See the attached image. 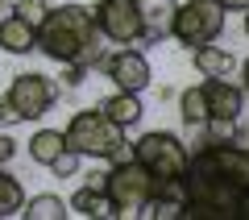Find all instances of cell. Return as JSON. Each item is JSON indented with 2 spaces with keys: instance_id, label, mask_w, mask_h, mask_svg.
<instances>
[{
  "instance_id": "4",
  "label": "cell",
  "mask_w": 249,
  "mask_h": 220,
  "mask_svg": "<svg viewBox=\"0 0 249 220\" xmlns=\"http://www.w3.org/2000/svg\"><path fill=\"white\" fill-rule=\"evenodd\" d=\"M108 200H112V212L116 216H142V208L150 203V195L158 191V179L142 166L137 158L129 162H116L108 170Z\"/></svg>"
},
{
  "instance_id": "13",
  "label": "cell",
  "mask_w": 249,
  "mask_h": 220,
  "mask_svg": "<svg viewBox=\"0 0 249 220\" xmlns=\"http://www.w3.org/2000/svg\"><path fill=\"white\" fill-rule=\"evenodd\" d=\"M237 67V58H232L224 46H199L196 50V71L204 75V79H229V71Z\"/></svg>"
},
{
  "instance_id": "9",
  "label": "cell",
  "mask_w": 249,
  "mask_h": 220,
  "mask_svg": "<svg viewBox=\"0 0 249 220\" xmlns=\"http://www.w3.org/2000/svg\"><path fill=\"white\" fill-rule=\"evenodd\" d=\"M204 96H208V121H237L241 116V104H245V88L229 79H208L204 83Z\"/></svg>"
},
{
  "instance_id": "11",
  "label": "cell",
  "mask_w": 249,
  "mask_h": 220,
  "mask_svg": "<svg viewBox=\"0 0 249 220\" xmlns=\"http://www.w3.org/2000/svg\"><path fill=\"white\" fill-rule=\"evenodd\" d=\"M0 50H9V54H29L37 50V29L29 25L25 17H4L0 21Z\"/></svg>"
},
{
  "instance_id": "5",
  "label": "cell",
  "mask_w": 249,
  "mask_h": 220,
  "mask_svg": "<svg viewBox=\"0 0 249 220\" xmlns=\"http://www.w3.org/2000/svg\"><path fill=\"white\" fill-rule=\"evenodd\" d=\"M224 17H229V9H224L220 0H187V4H178L170 34L183 46H196L199 50V46L216 42L224 34Z\"/></svg>"
},
{
  "instance_id": "16",
  "label": "cell",
  "mask_w": 249,
  "mask_h": 220,
  "mask_svg": "<svg viewBox=\"0 0 249 220\" xmlns=\"http://www.w3.org/2000/svg\"><path fill=\"white\" fill-rule=\"evenodd\" d=\"M178 116H183L187 129H204L208 125V96H204V83L199 88H187L178 96Z\"/></svg>"
},
{
  "instance_id": "1",
  "label": "cell",
  "mask_w": 249,
  "mask_h": 220,
  "mask_svg": "<svg viewBox=\"0 0 249 220\" xmlns=\"http://www.w3.org/2000/svg\"><path fill=\"white\" fill-rule=\"evenodd\" d=\"M37 50L54 62H88L100 67V25L96 13L88 4H58L46 13V21L37 25Z\"/></svg>"
},
{
  "instance_id": "21",
  "label": "cell",
  "mask_w": 249,
  "mask_h": 220,
  "mask_svg": "<svg viewBox=\"0 0 249 220\" xmlns=\"http://www.w3.org/2000/svg\"><path fill=\"white\" fill-rule=\"evenodd\" d=\"M204 129H208V141H232V133H237V121H216V116H212Z\"/></svg>"
},
{
  "instance_id": "19",
  "label": "cell",
  "mask_w": 249,
  "mask_h": 220,
  "mask_svg": "<svg viewBox=\"0 0 249 220\" xmlns=\"http://www.w3.org/2000/svg\"><path fill=\"white\" fill-rule=\"evenodd\" d=\"M46 13H50V0H21V4H17V17H25L34 29L46 21Z\"/></svg>"
},
{
  "instance_id": "23",
  "label": "cell",
  "mask_w": 249,
  "mask_h": 220,
  "mask_svg": "<svg viewBox=\"0 0 249 220\" xmlns=\"http://www.w3.org/2000/svg\"><path fill=\"white\" fill-rule=\"evenodd\" d=\"M21 121H25V116H21L17 108H13V100L4 96V100H0V125H4V129H13V125H21Z\"/></svg>"
},
{
  "instance_id": "3",
  "label": "cell",
  "mask_w": 249,
  "mask_h": 220,
  "mask_svg": "<svg viewBox=\"0 0 249 220\" xmlns=\"http://www.w3.org/2000/svg\"><path fill=\"white\" fill-rule=\"evenodd\" d=\"M133 154L158 183L162 179H187V170H191V150L183 146V137H175V133H166V129L142 133V137L133 141Z\"/></svg>"
},
{
  "instance_id": "27",
  "label": "cell",
  "mask_w": 249,
  "mask_h": 220,
  "mask_svg": "<svg viewBox=\"0 0 249 220\" xmlns=\"http://www.w3.org/2000/svg\"><path fill=\"white\" fill-rule=\"evenodd\" d=\"M220 4H224L229 13H245V9H249V0H220Z\"/></svg>"
},
{
  "instance_id": "22",
  "label": "cell",
  "mask_w": 249,
  "mask_h": 220,
  "mask_svg": "<svg viewBox=\"0 0 249 220\" xmlns=\"http://www.w3.org/2000/svg\"><path fill=\"white\" fill-rule=\"evenodd\" d=\"M88 62H62V83H67V88H79L83 79H88Z\"/></svg>"
},
{
  "instance_id": "24",
  "label": "cell",
  "mask_w": 249,
  "mask_h": 220,
  "mask_svg": "<svg viewBox=\"0 0 249 220\" xmlns=\"http://www.w3.org/2000/svg\"><path fill=\"white\" fill-rule=\"evenodd\" d=\"M13 154H17V141H13L9 133H0V166H4V162H9Z\"/></svg>"
},
{
  "instance_id": "29",
  "label": "cell",
  "mask_w": 249,
  "mask_h": 220,
  "mask_svg": "<svg viewBox=\"0 0 249 220\" xmlns=\"http://www.w3.org/2000/svg\"><path fill=\"white\" fill-rule=\"evenodd\" d=\"M241 79H245V92H249V58L241 62Z\"/></svg>"
},
{
  "instance_id": "20",
  "label": "cell",
  "mask_w": 249,
  "mask_h": 220,
  "mask_svg": "<svg viewBox=\"0 0 249 220\" xmlns=\"http://www.w3.org/2000/svg\"><path fill=\"white\" fill-rule=\"evenodd\" d=\"M50 170H54V175H58V179H71L75 170H79V154H75V150H62L58 158L50 162Z\"/></svg>"
},
{
  "instance_id": "18",
  "label": "cell",
  "mask_w": 249,
  "mask_h": 220,
  "mask_svg": "<svg viewBox=\"0 0 249 220\" xmlns=\"http://www.w3.org/2000/svg\"><path fill=\"white\" fill-rule=\"evenodd\" d=\"M25 208V187H21L17 175L0 170V216H17Z\"/></svg>"
},
{
  "instance_id": "30",
  "label": "cell",
  "mask_w": 249,
  "mask_h": 220,
  "mask_svg": "<svg viewBox=\"0 0 249 220\" xmlns=\"http://www.w3.org/2000/svg\"><path fill=\"white\" fill-rule=\"evenodd\" d=\"M245 34H249V9H245Z\"/></svg>"
},
{
  "instance_id": "28",
  "label": "cell",
  "mask_w": 249,
  "mask_h": 220,
  "mask_svg": "<svg viewBox=\"0 0 249 220\" xmlns=\"http://www.w3.org/2000/svg\"><path fill=\"white\" fill-rule=\"evenodd\" d=\"M232 146H241V150H249V129H237V133H232Z\"/></svg>"
},
{
  "instance_id": "10",
  "label": "cell",
  "mask_w": 249,
  "mask_h": 220,
  "mask_svg": "<svg viewBox=\"0 0 249 220\" xmlns=\"http://www.w3.org/2000/svg\"><path fill=\"white\" fill-rule=\"evenodd\" d=\"M137 4H142V17H145V37L142 42H162V37H170L175 13H178L175 0H137Z\"/></svg>"
},
{
  "instance_id": "25",
  "label": "cell",
  "mask_w": 249,
  "mask_h": 220,
  "mask_svg": "<svg viewBox=\"0 0 249 220\" xmlns=\"http://www.w3.org/2000/svg\"><path fill=\"white\" fill-rule=\"evenodd\" d=\"M88 187H96V191H104L108 187V170H96V175H91V183Z\"/></svg>"
},
{
  "instance_id": "26",
  "label": "cell",
  "mask_w": 249,
  "mask_h": 220,
  "mask_svg": "<svg viewBox=\"0 0 249 220\" xmlns=\"http://www.w3.org/2000/svg\"><path fill=\"white\" fill-rule=\"evenodd\" d=\"M17 4H21V0H0V21L13 17V13H17Z\"/></svg>"
},
{
  "instance_id": "14",
  "label": "cell",
  "mask_w": 249,
  "mask_h": 220,
  "mask_svg": "<svg viewBox=\"0 0 249 220\" xmlns=\"http://www.w3.org/2000/svg\"><path fill=\"white\" fill-rule=\"evenodd\" d=\"M62 150H67V137H62L58 129H37L34 137H29V158H34L37 166H50Z\"/></svg>"
},
{
  "instance_id": "17",
  "label": "cell",
  "mask_w": 249,
  "mask_h": 220,
  "mask_svg": "<svg viewBox=\"0 0 249 220\" xmlns=\"http://www.w3.org/2000/svg\"><path fill=\"white\" fill-rule=\"evenodd\" d=\"M71 203L62 200V195H34V200H25V212H21V216L25 220H62V216H71Z\"/></svg>"
},
{
  "instance_id": "7",
  "label": "cell",
  "mask_w": 249,
  "mask_h": 220,
  "mask_svg": "<svg viewBox=\"0 0 249 220\" xmlns=\"http://www.w3.org/2000/svg\"><path fill=\"white\" fill-rule=\"evenodd\" d=\"M4 96L13 100V108H17L25 121H42L46 112H50L54 96H58V88H54L46 75H37V71H29V75H17V79L9 83V92Z\"/></svg>"
},
{
  "instance_id": "15",
  "label": "cell",
  "mask_w": 249,
  "mask_h": 220,
  "mask_svg": "<svg viewBox=\"0 0 249 220\" xmlns=\"http://www.w3.org/2000/svg\"><path fill=\"white\" fill-rule=\"evenodd\" d=\"M71 208L79 212V216H88V220H91V216H96V220H100V216H116V212H112V200H108V191H96V187H88V183L71 195Z\"/></svg>"
},
{
  "instance_id": "12",
  "label": "cell",
  "mask_w": 249,
  "mask_h": 220,
  "mask_svg": "<svg viewBox=\"0 0 249 220\" xmlns=\"http://www.w3.org/2000/svg\"><path fill=\"white\" fill-rule=\"evenodd\" d=\"M96 108L108 116V121H116L121 129H133V125L142 121V100H137V92H121V88H116L112 96L100 100Z\"/></svg>"
},
{
  "instance_id": "6",
  "label": "cell",
  "mask_w": 249,
  "mask_h": 220,
  "mask_svg": "<svg viewBox=\"0 0 249 220\" xmlns=\"http://www.w3.org/2000/svg\"><path fill=\"white\" fill-rule=\"evenodd\" d=\"M91 13H96L100 37H108L116 46H133L145 37V17L137 0H100Z\"/></svg>"
},
{
  "instance_id": "2",
  "label": "cell",
  "mask_w": 249,
  "mask_h": 220,
  "mask_svg": "<svg viewBox=\"0 0 249 220\" xmlns=\"http://www.w3.org/2000/svg\"><path fill=\"white\" fill-rule=\"evenodd\" d=\"M62 137H67V150H75L79 158H112V150L124 141V129L116 121H108L104 112H91V108H83V112H75L71 121H67V129H62Z\"/></svg>"
},
{
  "instance_id": "8",
  "label": "cell",
  "mask_w": 249,
  "mask_h": 220,
  "mask_svg": "<svg viewBox=\"0 0 249 220\" xmlns=\"http://www.w3.org/2000/svg\"><path fill=\"white\" fill-rule=\"evenodd\" d=\"M100 67H104V75L121 92H145V88H150V79H154V75H150V62H145L142 50H116V54H108Z\"/></svg>"
}]
</instances>
